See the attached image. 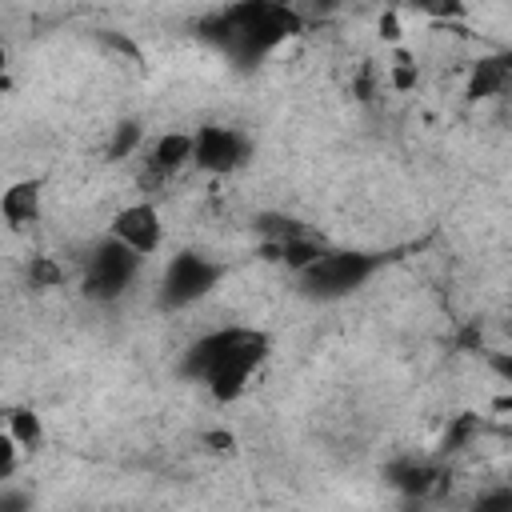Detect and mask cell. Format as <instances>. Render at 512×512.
<instances>
[{"label":"cell","instance_id":"5","mask_svg":"<svg viewBox=\"0 0 512 512\" xmlns=\"http://www.w3.org/2000/svg\"><path fill=\"white\" fill-rule=\"evenodd\" d=\"M248 152H252L248 136L228 124H200L192 132V168H200L208 176H228V172L244 168Z\"/></svg>","mask_w":512,"mask_h":512},{"label":"cell","instance_id":"8","mask_svg":"<svg viewBox=\"0 0 512 512\" xmlns=\"http://www.w3.org/2000/svg\"><path fill=\"white\" fill-rule=\"evenodd\" d=\"M40 216H44V180H40V176L12 180V184L0 192V220H4L12 232H24V228L40 224Z\"/></svg>","mask_w":512,"mask_h":512},{"label":"cell","instance_id":"17","mask_svg":"<svg viewBox=\"0 0 512 512\" xmlns=\"http://www.w3.org/2000/svg\"><path fill=\"white\" fill-rule=\"evenodd\" d=\"M412 8L436 16V20H448V16H464V4L460 0H408Z\"/></svg>","mask_w":512,"mask_h":512},{"label":"cell","instance_id":"1","mask_svg":"<svg viewBox=\"0 0 512 512\" xmlns=\"http://www.w3.org/2000/svg\"><path fill=\"white\" fill-rule=\"evenodd\" d=\"M268 356V336L256 328H216L188 348L184 372L196 376L216 404H232L248 392L252 372Z\"/></svg>","mask_w":512,"mask_h":512},{"label":"cell","instance_id":"15","mask_svg":"<svg viewBox=\"0 0 512 512\" xmlns=\"http://www.w3.org/2000/svg\"><path fill=\"white\" fill-rule=\"evenodd\" d=\"M376 32H380V40L384 44H404V24H400V12L396 8H384L380 12V20H376Z\"/></svg>","mask_w":512,"mask_h":512},{"label":"cell","instance_id":"7","mask_svg":"<svg viewBox=\"0 0 512 512\" xmlns=\"http://www.w3.org/2000/svg\"><path fill=\"white\" fill-rule=\"evenodd\" d=\"M192 164V132H160L144 144V180L164 184Z\"/></svg>","mask_w":512,"mask_h":512},{"label":"cell","instance_id":"13","mask_svg":"<svg viewBox=\"0 0 512 512\" xmlns=\"http://www.w3.org/2000/svg\"><path fill=\"white\" fill-rule=\"evenodd\" d=\"M436 480H440V472L432 468V464H400L396 468V484L404 488V492H416V496H424L428 488H436Z\"/></svg>","mask_w":512,"mask_h":512},{"label":"cell","instance_id":"4","mask_svg":"<svg viewBox=\"0 0 512 512\" xmlns=\"http://www.w3.org/2000/svg\"><path fill=\"white\" fill-rule=\"evenodd\" d=\"M224 268L216 260H208L204 252H176L160 276V308L176 312V308H188L196 300H204L216 284H220Z\"/></svg>","mask_w":512,"mask_h":512},{"label":"cell","instance_id":"16","mask_svg":"<svg viewBox=\"0 0 512 512\" xmlns=\"http://www.w3.org/2000/svg\"><path fill=\"white\" fill-rule=\"evenodd\" d=\"M16 468H20V448H16V440H12V436L4 432V424H0V480H12Z\"/></svg>","mask_w":512,"mask_h":512},{"label":"cell","instance_id":"18","mask_svg":"<svg viewBox=\"0 0 512 512\" xmlns=\"http://www.w3.org/2000/svg\"><path fill=\"white\" fill-rule=\"evenodd\" d=\"M204 444L212 448V452H236V436L232 432H224V428H212V432H204Z\"/></svg>","mask_w":512,"mask_h":512},{"label":"cell","instance_id":"9","mask_svg":"<svg viewBox=\"0 0 512 512\" xmlns=\"http://www.w3.org/2000/svg\"><path fill=\"white\" fill-rule=\"evenodd\" d=\"M504 84H508V60L504 56H488V60H476L472 64L464 96L468 100H488V96H500Z\"/></svg>","mask_w":512,"mask_h":512},{"label":"cell","instance_id":"3","mask_svg":"<svg viewBox=\"0 0 512 512\" xmlns=\"http://www.w3.org/2000/svg\"><path fill=\"white\" fill-rule=\"evenodd\" d=\"M140 264H144V256H136L132 248H124L120 240L108 236V240L88 256V268H84V296L96 300V304L120 300V296L136 284Z\"/></svg>","mask_w":512,"mask_h":512},{"label":"cell","instance_id":"12","mask_svg":"<svg viewBox=\"0 0 512 512\" xmlns=\"http://www.w3.org/2000/svg\"><path fill=\"white\" fill-rule=\"evenodd\" d=\"M144 144V124L140 120H120L112 128V140H108V160H128L132 152H140Z\"/></svg>","mask_w":512,"mask_h":512},{"label":"cell","instance_id":"11","mask_svg":"<svg viewBox=\"0 0 512 512\" xmlns=\"http://www.w3.org/2000/svg\"><path fill=\"white\" fill-rule=\"evenodd\" d=\"M416 80H420V64H416V56H412L404 44H396V48H392V64H388V84H392L396 92H412Z\"/></svg>","mask_w":512,"mask_h":512},{"label":"cell","instance_id":"14","mask_svg":"<svg viewBox=\"0 0 512 512\" xmlns=\"http://www.w3.org/2000/svg\"><path fill=\"white\" fill-rule=\"evenodd\" d=\"M28 280H32V288H60L64 284V268L52 256H32Z\"/></svg>","mask_w":512,"mask_h":512},{"label":"cell","instance_id":"2","mask_svg":"<svg viewBox=\"0 0 512 512\" xmlns=\"http://www.w3.org/2000/svg\"><path fill=\"white\" fill-rule=\"evenodd\" d=\"M376 268H380V260L368 256V252H332V248H324L296 276H300V288L308 296H316V300H340V296L356 292Z\"/></svg>","mask_w":512,"mask_h":512},{"label":"cell","instance_id":"6","mask_svg":"<svg viewBox=\"0 0 512 512\" xmlns=\"http://www.w3.org/2000/svg\"><path fill=\"white\" fill-rule=\"evenodd\" d=\"M108 236L148 260V256H156L160 244H164V216H160V208H156L152 200H132V204H124V208L112 212Z\"/></svg>","mask_w":512,"mask_h":512},{"label":"cell","instance_id":"19","mask_svg":"<svg viewBox=\"0 0 512 512\" xmlns=\"http://www.w3.org/2000/svg\"><path fill=\"white\" fill-rule=\"evenodd\" d=\"M8 88H12V80H8V48L0 40V92H8Z\"/></svg>","mask_w":512,"mask_h":512},{"label":"cell","instance_id":"10","mask_svg":"<svg viewBox=\"0 0 512 512\" xmlns=\"http://www.w3.org/2000/svg\"><path fill=\"white\" fill-rule=\"evenodd\" d=\"M4 432L16 440L20 452H40L44 440H48L44 420H40V412H32V408H8V412H4Z\"/></svg>","mask_w":512,"mask_h":512}]
</instances>
